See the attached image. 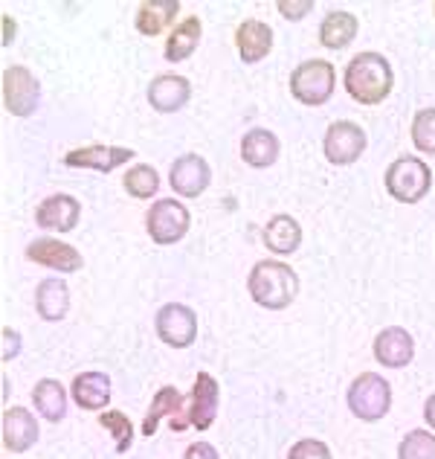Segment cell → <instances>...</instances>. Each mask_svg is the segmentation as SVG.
<instances>
[{
	"label": "cell",
	"instance_id": "cell-1",
	"mask_svg": "<svg viewBox=\"0 0 435 459\" xmlns=\"http://www.w3.org/2000/svg\"><path fill=\"white\" fill-rule=\"evenodd\" d=\"M343 82L354 102L371 108V105H380L386 96L392 93L395 74H392V65L386 62V56L366 50V53H357L352 62L345 65Z\"/></svg>",
	"mask_w": 435,
	"mask_h": 459
},
{
	"label": "cell",
	"instance_id": "cell-2",
	"mask_svg": "<svg viewBox=\"0 0 435 459\" xmlns=\"http://www.w3.org/2000/svg\"><path fill=\"white\" fill-rule=\"evenodd\" d=\"M247 291L252 297V303H259L261 308L282 311L299 294V276L285 262L261 259L252 264V271L247 276Z\"/></svg>",
	"mask_w": 435,
	"mask_h": 459
},
{
	"label": "cell",
	"instance_id": "cell-3",
	"mask_svg": "<svg viewBox=\"0 0 435 459\" xmlns=\"http://www.w3.org/2000/svg\"><path fill=\"white\" fill-rule=\"evenodd\" d=\"M383 184H386V192L401 201V204H418L430 195L432 189V172L430 166L421 160V157H397V160L389 163L383 175Z\"/></svg>",
	"mask_w": 435,
	"mask_h": 459
},
{
	"label": "cell",
	"instance_id": "cell-4",
	"mask_svg": "<svg viewBox=\"0 0 435 459\" xmlns=\"http://www.w3.org/2000/svg\"><path fill=\"white\" fill-rule=\"evenodd\" d=\"M334 84H337V70L331 62H322V58L302 62L290 74V93H294L296 102L308 108H320L328 102L334 96Z\"/></svg>",
	"mask_w": 435,
	"mask_h": 459
},
{
	"label": "cell",
	"instance_id": "cell-5",
	"mask_svg": "<svg viewBox=\"0 0 435 459\" xmlns=\"http://www.w3.org/2000/svg\"><path fill=\"white\" fill-rule=\"evenodd\" d=\"M348 410L360 421H380L392 410V384L378 372H362L348 386Z\"/></svg>",
	"mask_w": 435,
	"mask_h": 459
},
{
	"label": "cell",
	"instance_id": "cell-6",
	"mask_svg": "<svg viewBox=\"0 0 435 459\" xmlns=\"http://www.w3.org/2000/svg\"><path fill=\"white\" fill-rule=\"evenodd\" d=\"M189 224H192L189 210L175 198L154 201L149 215H145V230H149L154 245H160V247L175 245V241L183 238L189 233Z\"/></svg>",
	"mask_w": 435,
	"mask_h": 459
},
{
	"label": "cell",
	"instance_id": "cell-7",
	"mask_svg": "<svg viewBox=\"0 0 435 459\" xmlns=\"http://www.w3.org/2000/svg\"><path fill=\"white\" fill-rule=\"evenodd\" d=\"M41 102V84L30 67L12 65L4 70V108L12 117H32Z\"/></svg>",
	"mask_w": 435,
	"mask_h": 459
},
{
	"label": "cell",
	"instance_id": "cell-8",
	"mask_svg": "<svg viewBox=\"0 0 435 459\" xmlns=\"http://www.w3.org/2000/svg\"><path fill=\"white\" fill-rule=\"evenodd\" d=\"M163 419H168V425H172L175 433H183L189 428V402L177 386H160V390L154 393L149 413L142 416V437L151 439Z\"/></svg>",
	"mask_w": 435,
	"mask_h": 459
},
{
	"label": "cell",
	"instance_id": "cell-9",
	"mask_svg": "<svg viewBox=\"0 0 435 459\" xmlns=\"http://www.w3.org/2000/svg\"><path fill=\"white\" fill-rule=\"evenodd\" d=\"M369 137L357 123L352 119H337V123L328 126L322 140V152L328 157V163L334 166H352L360 160V154L366 152Z\"/></svg>",
	"mask_w": 435,
	"mask_h": 459
},
{
	"label": "cell",
	"instance_id": "cell-10",
	"mask_svg": "<svg viewBox=\"0 0 435 459\" xmlns=\"http://www.w3.org/2000/svg\"><path fill=\"white\" fill-rule=\"evenodd\" d=\"M157 337L166 346L189 349L198 337V314L183 303H166L154 317Z\"/></svg>",
	"mask_w": 435,
	"mask_h": 459
},
{
	"label": "cell",
	"instance_id": "cell-11",
	"mask_svg": "<svg viewBox=\"0 0 435 459\" xmlns=\"http://www.w3.org/2000/svg\"><path fill=\"white\" fill-rule=\"evenodd\" d=\"M168 184L180 198H198L212 184V169L200 154H180L168 172Z\"/></svg>",
	"mask_w": 435,
	"mask_h": 459
},
{
	"label": "cell",
	"instance_id": "cell-12",
	"mask_svg": "<svg viewBox=\"0 0 435 459\" xmlns=\"http://www.w3.org/2000/svg\"><path fill=\"white\" fill-rule=\"evenodd\" d=\"M218 404H221V386L212 372H198L195 386L189 393V425L198 430H209L215 425Z\"/></svg>",
	"mask_w": 435,
	"mask_h": 459
},
{
	"label": "cell",
	"instance_id": "cell-13",
	"mask_svg": "<svg viewBox=\"0 0 435 459\" xmlns=\"http://www.w3.org/2000/svg\"><path fill=\"white\" fill-rule=\"evenodd\" d=\"M137 152L134 149H125V146H102V143H93V146H81V149H72L64 154V166L70 169H93V172H114V169L125 166L131 157Z\"/></svg>",
	"mask_w": 435,
	"mask_h": 459
},
{
	"label": "cell",
	"instance_id": "cell-14",
	"mask_svg": "<svg viewBox=\"0 0 435 459\" xmlns=\"http://www.w3.org/2000/svg\"><path fill=\"white\" fill-rule=\"evenodd\" d=\"M27 259L35 264H44V268H50V271H58V273H76L84 264L81 253L58 238H35L27 247Z\"/></svg>",
	"mask_w": 435,
	"mask_h": 459
},
{
	"label": "cell",
	"instance_id": "cell-15",
	"mask_svg": "<svg viewBox=\"0 0 435 459\" xmlns=\"http://www.w3.org/2000/svg\"><path fill=\"white\" fill-rule=\"evenodd\" d=\"M371 352L378 358V364L389 367V369H401L406 364H413L415 341L406 329H401V325H389V329H383L378 337H374Z\"/></svg>",
	"mask_w": 435,
	"mask_h": 459
},
{
	"label": "cell",
	"instance_id": "cell-16",
	"mask_svg": "<svg viewBox=\"0 0 435 459\" xmlns=\"http://www.w3.org/2000/svg\"><path fill=\"white\" fill-rule=\"evenodd\" d=\"M0 430H4V448L9 454H27L38 442V421L27 407H6Z\"/></svg>",
	"mask_w": 435,
	"mask_h": 459
},
{
	"label": "cell",
	"instance_id": "cell-17",
	"mask_svg": "<svg viewBox=\"0 0 435 459\" xmlns=\"http://www.w3.org/2000/svg\"><path fill=\"white\" fill-rule=\"evenodd\" d=\"M79 215H81V204L72 195L58 192V195L44 198L35 207V224L44 230H58V233H72L79 224Z\"/></svg>",
	"mask_w": 435,
	"mask_h": 459
},
{
	"label": "cell",
	"instance_id": "cell-18",
	"mask_svg": "<svg viewBox=\"0 0 435 459\" xmlns=\"http://www.w3.org/2000/svg\"><path fill=\"white\" fill-rule=\"evenodd\" d=\"M70 398L81 410H93V413H105V407L111 404V378L105 372H81L70 384Z\"/></svg>",
	"mask_w": 435,
	"mask_h": 459
},
{
	"label": "cell",
	"instance_id": "cell-19",
	"mask_svg": "<svg viewBox=\"0 0 435 459\" xmlns=\"http://www.w3.org/2000/svg\"><path fill=\"white\" fill-rule=\"evenodd\" d=\"M235 50L247 65H259L273 50V30L259 18H247L235 30Z\"/></svg>",
	"mask_w": 435,
	"mask_h": 459
},
{
	"label": "cell",
	"instance_id": "cell-20",
	"mask_svg": "<svg viewBox=\"0 0 435 459\" xmlns=\"http://www.w3.org/2000/svg\"><path fill=\"white\" fill-rule=\"evenodd\" d=\"M192 100V84L186 76L163 74L149 84V102L154 111L160 114H175Z\"/></svg>",
	"mask_w": 435,
	"mask_h": 459
},
{
	"label": "cell",
	"instance_id": "cell-21",
	"mask_svg": "<svg viewBox=\"0 0 435 459\" xmlns=\"http://www.w3.org/2000/svg\"><path fill=\"white\" fill-rule=\"evenodd\" d=\"M261 238H264V245H268V250H273L276 256H290V253H296L302 245V227L294 215L279 212L264 224Z\"/></svg>",
	"mask_w": 435,
	"mask_h": 459
},
{
	"label": "cell",
	"instance_id": "cell-22",
	"mask_svg": "<svg viewBox=\"0 0 435 459\" xmlns=\"http://www.w3.org/2000/svg\"><path fill=\"white\" fill-rule=\"evenodd\" d=\"M282 146H279V137L273 134L268 128H252L244 134L241 140V157H244V163L252 166V169H268L276 163V157H279Z\"/></svg>",
	"mask_w": 435,
	"mask_h": 459
},
{
	"label": "cell",
	"instance_id": "cell-23",
	"mask_svg": "<svg viewBox=\"0 0 435 459\" xmlns=\"http://www.w3.org/2000/svg\"><path fill=\"white\" fill-rule=\"evenodd\" d=\"M35 311L47 323H58L70 311V288L62 280H44L35 288Z\"/></svg>",
	"mask_w": 435,
	"mask_h": 459
},
{
	"label": "cell",
	"instance_id": "cell-24",
	"mask_svg": "<svg viewBox=\"0 0 435 459\" xmlns=\"http://www.w3.org/2000/svg\"><path fill=\"white\" fill-rule=\"evenodd\" d=\"M177 12H180L177 0H142L137 6V18H134L137 32L154 39V35H160L172 27Z\"/></svg>",
	"mask_w": 435,
	"mask_h": 459
},
{
	"label": "cell",
	"instance_id": "cell-25",
	"mask_svg": "<svg viewBox=\"0 0 435 459\" xmlns=\"http://www.w3.org/2000/svg\"><path fill=\"white\" fill-rule=\"evenodd\" d=\"M357 30H360L357 15L334 9L320 23V41H322V47H328V50H345V47L357 39Z\"/></svg>",
	"mask_w": 435,
	"mask_h": 459
},
{
	"label": "cell",
	"instance_id": "cell-26",
	"mask_svg": "<svg viewBox=\"0 0 435 459\" xmlns=\"http://www.w3.org/2000/svg\"><path fill=\"white\" fill-rule=\"evenodd\" d=\"M200 32H203V23L198 15H189V18L180 21L166 39V50H163L166 62H186V58L198 50Z\"/></svg>",
	"mask_w": 435,
	"mask_h": 459
},
{
	"label": "cell",
	"instance_id": "cell-27",
	"mask_svg": "<svg viewBox=\"0 0 435 459\" xmlns=\"http://www.w3.org/2000/svg\"><path fill=\"white\" fill-rule=\"evenodd\" d=\"M32 404L47 421H62L67 416V390L62 381L55 378H41L32 390Z\"/></svg>",
	"mask_w": 435,
	"mask_h": 459
},
{
	"label": "cell",
	"instance_id": "cell-28",
	"mask_svg": "<svg viewBox=\"0 0 435 459\" xmlns=\"http://www.w3.org/2000/svg\"><path fill=\"white\" fill-rule=\"evenodd\" d=\"M123 186L131 198H151L157 189H160V175H157V169L149 166V163H137V166H131L125 178H123Z\"/></svg>",
	"mask_w": 435,
	"mask_h": 459
},
{
	"label": "cell",
	"instance_id": "cell-29",
	"mask_svg": "<svg viewBox=\"0 0 435 459\" xmlns=\"http://www.w3.org/2000/svg\"><path fill=\"white\" fill-rule=\"evenodd\" d=\"M96 421L114 437V448L116 454H128L131 445H134V425L123 410H105V413L96 416Z\"/></svg>",
	"mask_w": 435,
	"mask_h": 459
},
{
	"label": "cell",
	"instance_id": "cell-30",
	"mask_svg": "<svg viewBox=\"0 0 435 459\" xmlns=\"http://www.w3.org/2000/svg\"><path fill=\"white\" fill-rule=\"evenodd\" d=\"M397 459H435V433L409 430L397 445Z\"/></svg>",
	"mask_w": 435,
	"mask_h": 459
},
{
	"label": "cell",
	"instance_id": "cell-31",
	"mask_svg": "<svg viewBox=\"0 0 435 459\" xmlns=\"http://www.w3.org/2000/svg\"><path fill=\"white\" fill-rule=\"evenodd\" d=\"M413 146L424 154H435V108H421L413 119Z\"/></svg>",
	"mask_w": 435,
	"mask_h": 459
},
{
	"label": "cell",
	"instance_id": "cell-32",
	"mask_svg": "<svg viewBox=\"0 0 435 459\" xmlns=\"http://www.w3.org/2000/svg\"><path fill=\"white\" fill-rule=\"evenodd\" d=\"M287 459H334L331 448L322 439H299L290 445Z\"/></svg>",
	"mask_w": 435,
	"mask_h": 459
},
{
	"label": "cell",
	"instance_id": "cell-33",
	"mask_svg": "<svg viewBox=\"0 0 435 459\" xmlns=\"http://www.w3.org/2000/svg\"><path fill=\"white\" fill-rule=\"evenodd\" d=\"M276 9L282 12V18L299 21V18H305L308 12L313 9V0H279V4H276Z\"/></svg>",
	"mask_w": 435,
	"mask_h": 459
},
{
	"label": "cell",
	"instance_id": "cell-34",
	"mask_svg": "<svg viewBox=\"0 0 435 459\" xmlns=\"http://www.w3.org/2000/svg\"><path fill=\"white\" fill-rule=\"evenodd\" d=\"M0 334H4V352H0V360L9 364V360L21 352V334L15 329H9V325H4V332Z\"/></svg>",
	"mask_w": 435,
	"mask_h": 459
},
{
	"label": "cell",
	"instance_id": "cell-35",
	"mask_svg": "<svg viewBox=\"0 0 435 459\" xmlns=\"http://www.w3.org/2000/svg\"><path fill=\"white\" fill-rule=\"evenodd\" d=\"M183 459H221V454H218V448L212 442H195L186 448V456Z\"/></svg>",
	"mask_w": 435,
	"mask_h": 459
},
{
	"label": "cell",
	"instance_id": "cell-36",
	"mask_svg": "<svg viewBox=\"0 0 435 459\" xmlns=\"http://www.w3.org/2000/svg\"><path fill=\"white\" fill-rule=\"evenodd\" d=\"M424 419H427V425H430V430L435 433V393L427 398V404H424Z\"/></svg>",
	"mask_w": 435,
	"mask_h": 459
},
{
	"label": "cell",
	"instance_id": "cell-37",
	"mask_svg": "<svg viewBox=\"0 0 435 459\" xmlns=\"http://www.w3.org/2000/svg\"><path fill=\"white\" fill-rule=\"evenodd\" d=\"M12 41H15V21L4 15V47H9Z\"/></svg>",
	"mask_w": 435,
	"mask_h": 459
}]
</instances>
